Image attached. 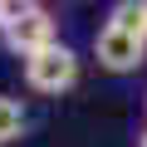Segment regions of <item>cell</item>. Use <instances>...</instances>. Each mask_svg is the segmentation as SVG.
<instances>
[{
	"label": "cell",
	"mask_w": 147,
	"mask_h": 147,
	"mask_svg": "<svg viewBox=\"0 0 147 147\" xmlns=\"http://www.w3.org/2000/svg\"><path fill=\"white\" fill-rule=\"evenodd\" d=\"M25 84L34 93H64L79 84V54H74L69 44H49L39 54L25 59Z\"/></svg>",
	"instance_id": "3"
},
{
	"label": "cell",
	"mask_w": 147,
	"mask_h": 147,
	"mask_svg": "<svg viewBox=\"0 0 147 147\" xmlns=\"http://www.w3.org/2000/svg\"><path fill=\"white\" fill-rule=\"evenodd\" d=\"M142 147H147V132H142Z\"/></svg>",
	"instance_id": "6"
},
{
	"label": "cell",
	"mask_w": 147,
	"mask_h": 147,
	"mask_svg": "<svg viewBox=\"0 0 147 147\" xmlns=\"http://www.w3.org/2000/svg\"><path fill=\"white\" fill-rule=\"evenodd\" d=\"M93 54L108 74H127L147 54V0H118L108 10V25L93 39Z\"/></svg>",
	"instance_id": "1"
},
{
	"label": "cell",
	"mask_w": 147,
	"mask_h": 147,
	"mask_svg": "<svg viewBox=\"0 0 147 147\" xmlns=\"http://www.w3.org/2000/svg\"><path fill=\"white\" fill-rule=\"evenodd\" d=\"M5 15H10V5H0V25H5Z\"/></svg>",
	"instance_id": "5"
},
{
	"label": "cell",
	"mask_w": 147,
	"mask_h": 147,
	"mask_svg": "<svg viewBox=\"0 0 147 147\" xmlns=\"http://www.w3.org/2000/svg\"><path fill=\"white\" fill-rule=\"evenodd\" d=\"M20 132H25V108H20V98L0 93V147H10Z\"/></svg>",
	"instance_id": "4"
},
{
	"label": "cell",
	"mask_w": 147,
	"mask_h": 147,
	"mask_svg": "<svg viewBox=\"0 0 147 147\" xmlns=\"http://www.w3.org/2000/svg\"><path fill=\"white\" fill-rule=\"evenodd\" d=\"M0 34H5V44H10L20 59H30V54H39V49L59 44L54 15H49L44 5H10L5 25H0Z\"/></svg>",
	"instance_id": "2"
}]
</instances>
